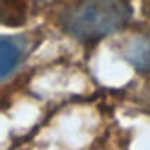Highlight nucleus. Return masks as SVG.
I'll return each mask as SVG.
<instances>
[{"label": "nucleus", "instance_id": "1", "mask_svg": "<svg viewBox=\"0 0 150 150\" xmlns=\"http://www.w3.org/2000/svg\"><path fill=\"white\" fill-rule=\"evenodd\" d=\"M131 14L125 0H83L65 13L62 25L76 39L92 41L120 30Z\"/></svg>", "mask_w": 150, "mask_h": 150}, {"label": "nucleus", "instance_id": "2", "mask_svg": "<svg viewBox=\"0 0 150 150\" xmlns=\"http://www.w3.org/2000/svg\"><path fill=\"white\" fill-rule=\"evenodd\" d=\"M125 58L138 71H150V32L138 35L125 48Z\"/></svg>", "mask_w": 150, "mask_h": 150}, {"label": "nucleus", "instance_id": "3", "mask_svg": "<svg viewBox=\"0 0 150 150\" xmlns=\"http://www.w3.org/2000/svg\"><path fill=\"white\" fill-rule=\"evenodd\" d=\"M20 57H21L20 46L13 39L0 37V78H6L7 74H11L16 69Z\"/></svg>", "mask_w": 150, "mask_h": 150}]
</instances>
